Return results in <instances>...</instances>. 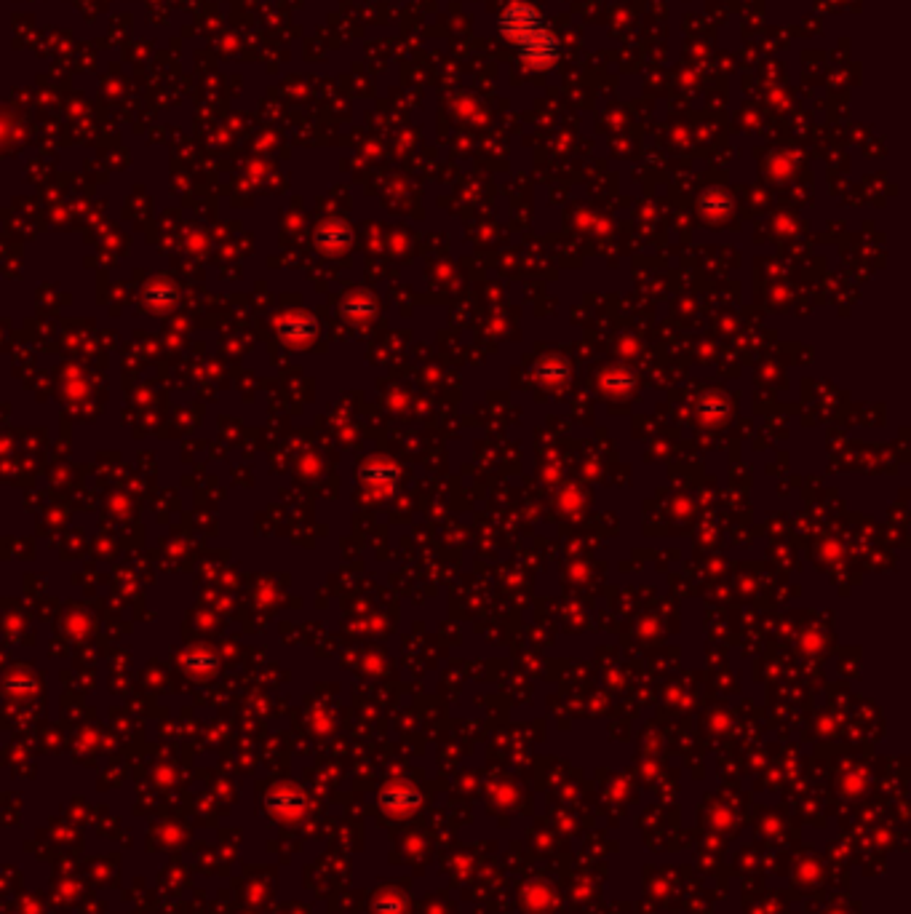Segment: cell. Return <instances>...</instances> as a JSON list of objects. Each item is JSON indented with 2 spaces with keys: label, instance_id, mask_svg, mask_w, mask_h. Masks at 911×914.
I'll list each match as a JSON object with an SVG mask.
<instances>
[{
  "label": "cell",
  "instance_id": "cell-1",
  "mask_svg": "<svg viewBox=\"0 0 911 914\" xmlns=\"http://www.w3.org/2000/svg\"><path fill=\"white\" fill-rule=\"evenodd\" d=\"M500 33L519 49L521 59L535 67L554 65L559 59V41L532 6L516 3L500 17Z\"/></svg>",
  "mask_w": 911,
  "mask_h": 914
},
{
  "label": "cell",
  "instance_id": "cell-2",
  "mask_svg": "<svg viewBox=\"0 0 911 914\" xmlns=\"http://www.w3.org/2000/svg\"><path fill=\"white\" fill-rule=\"evenodd\" d=\"M420 794L412 786H391L380 794V808L388 816H412L420 808Z\"/></svg>",
  "mask_w": 911,
  "mask_h": 914
}]
</instances>
